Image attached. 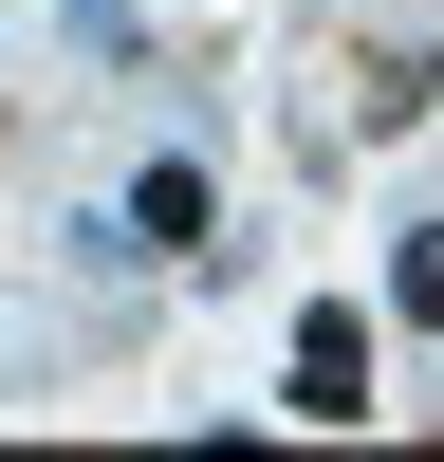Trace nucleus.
<instances>
[{
  "instance_id": "nucleus-1",
  "label": "nucleus",
  "mask_w": 444,
  "mask_h": 462,
  "mask_svg": "<svg viewBox=\"0 0 444 462\" xmlns=\"http://www.w3.org/2000/svg\"><path fill=\"white\" fill-rule=\"evenodd\" d=\"M278 407H296V426H370V315H352V296H315V315H296Z\"/></svg>"
},
{
  "instance_id": "nucleus-2",
  "label": "nucleus",
  "mask_w": 444,
  "mask_h": 462,
  "mask_svg": "<svg viewBox=\"0 0 444 462\" xmlns=\"http://www.w3.org/2000/svg\"><path fill=\"white\" fill-rule=\"evenodd\" d=\"M111 222H130L148 259H204V278H222V185H204V167H148V185H130Z\"/></svg>"
},
{
  "instance_id": "nucleus-3",
  "label": "nucleus",
  "mask_w": 444,
  "mask_h": 462,
  "mask_svg": "<svg viewBox=\"0 0 444 462\" xmlns=\"http://www.w3.org/2000/svg\"><path fill=\"white\" fill-rule=\"evenodd\" d=\"M426 93H444L426 37H370V56H352V130H426Z\"/></svg>"
},
{
  "instance_id": "nucleus-4",
  "label": "nucleus",
  "mask_w": 444,
  "mask_h": 462,
  "mask_svg": "<svg viewBox=\"0 0 444 462\" xmlns=\"http://www.w3.org/2000/svg\"><path fill=\"white\" fill-rule=\"evenodd\" d=\"M389 315H407V333H444V222H407V259H389Z\"/></svg>"
}]
</instances>
